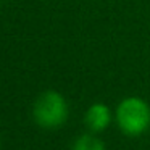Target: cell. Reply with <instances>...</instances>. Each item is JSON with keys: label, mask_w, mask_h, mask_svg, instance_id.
<instances>
[{"label": "cell", "mask_w": 150, "mask_h": 150, "mask_svg": "<svg viewBox=\"0 0 150 150\" xmlns=\"http://www.w3.org/2000/svg\"><path fill=\"white\" fill-rule=\"evenodd\" d=\"M68 102L58 91L42 92L33 105V118L42 129H58L68 121Z\"/></svg>", "instance_id": "obj_2"}, {"label": "cell", "mask_w": 150, "mask_h": 150, "mask_svg": "<svg viewBox=\"0 0 150 150\" xmlns=\"http://www.w3.org/2000/svg\"><path fill=\"white\" fill-rule=\"evenodd\" d=\"M4 2H5V0H0V5H2V4H4Z\"/></svg>", "instance_id": "obj_5"}, {"label": "cell", "mask_w": 150, "mask_h": 150, "mask_svg": "<svg viewBox=\"0 0 150 150\" xmlns=\"http://www.w3.org/2000/svg\"><path fill=\"white\" fill-rule=\"evenodd\" d=\"M71 150H107V149H105V144L98 137L94 136V132H89L76 137V140L71 145Z\"/></svg>", "instance_id": "obj_4"}, {"label": "cell", "mask_w": 150, "mask_h": 150, "mask_svg": "<svg viewBox=\"0 0 150 150\" xmlns=\"http://www.w3.org/2000/svg\"><path fill=\"white\" fill-rule=\"evenodd\" d=\"M115 121L123 134L139 137L150 127V105L137 95L124 97L115 110Z\"/></svg>", "instance_id": "obj_1"}, {"label": "cell", "mask_w": 150, "mask_h": 150, "mask_svg": "<svg viewBox=\"0 0 150 150\" xmlns=\"http://www.w3.org/2000/svg\"><path fill=\"white\" fill-rule=\"evenodd\" d=\"M111 120H113V113H111L110 107L102 102H95L86 110L84 115V124L91 132L97 134L105 131L110 126Z\"/></svg>", "instance_id": "obj_3"}]
</instances>
